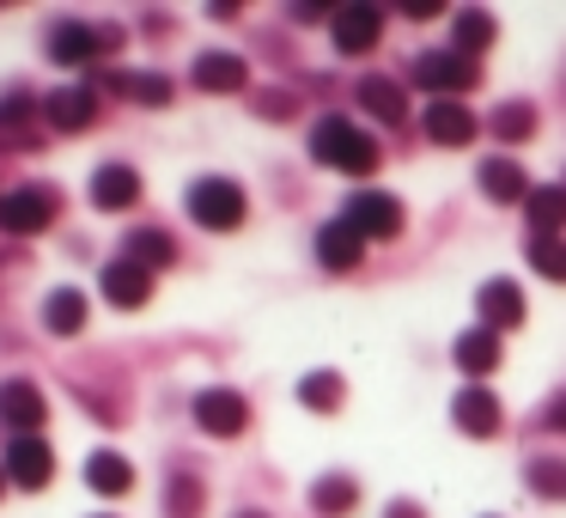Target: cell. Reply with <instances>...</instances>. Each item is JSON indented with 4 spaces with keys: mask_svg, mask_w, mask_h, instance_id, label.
I'll list each match as a JSON object with an SVG mask.
<instances>
[{
    "mask_svg": "<svg viewBox=\"0 0 566 518\" xmlns=\"http://www.w3.org/2000/svg\"><path fill=\"white\" fill-rule=\"evenodd\" d=\"M311 159L335 165V172H347V177H371L378 172V141H371L366 128H354L347 116H317V123H311Z\"/></svg>",
    "mask_w": 566,
    "mask_h": 518,
    "instance_id": "6da1fadb",
    "label": "cell"
},
{
    "mask_svg": "<svg viewBox=\"0 0 566 518\" xmlns=\"http://www.w3.org/2000/svg\"><path fill=\"white\" fill-rule=\"evenodd\" d=\"M189 214L208 232H232V226H244V189L232 177H201V184H189Z\"/></svg>",
    "mask_w": 566,
    "mask_h": 518,
    "instance_id": "7a4b0ae2",
    "label": "cell"
},
{
    "mask_svg": "<svg viewBox=\"0 0 566 518\" xmlns=\"http://www.w3.org/2000/svg\"><path fill=\"white\" fill-rule=\"evenodd\" d=\"M342 220L354 226L359 238H396L402 232V201L384 196V189H359V196H347Z\"/></svg>",
    "mask_w": 566,
    "mask_h": 518,
    "instance_id": "3957f363",
    "label": "cell"
},
{
    "mask_svg": "<svg viewBox=\"0 0 566 518\" xmlns=\"http://www.w3.org/2000/svg\"><path fill=\"white\" fill-rule=\"evenodd\" d=\"M475 62L469 55H457V50H427L415 62V86H427V92H439V99H451V92H469L475 86Z\"/></svg>",
    "mask_w": 566,
    "mask_h": 518,
    "instance_id": "277c9868",
    "label": "cell"
},
{
    "mask_svg": "<svg viewBox=\"0 0 566 518\" xmlns=\"http://www.w3.org/2000/svg\"><path fill=\"white\" fill-rule=\"evenodd\" d=\"M451 421L469 433V439H493V433L505 427V408H500V396H493L488 384H469V391H457Z\"/></svg>",
    "mask_w": 566,
    "mask_h": 518,
    "instance_id": "5b68a950",
    "label": "cell"
},
{
    "mask_svg": "<svg viewBox=\"0 0 566 518\" xmlns=\"http://www.w3.org/2000/svg\"><path fill=\"white\" fill-rule=\"evenodd\" d=\"M250 421V403L238 391H201L196 396V427L213 433V439H238Z\"/></svg>",
    "mask_w": 566,
    "mask_h": 518,
    "instance_id": "8992f818",
    "label": "cell"
},
{
    "mask_svg": "<svg viewBox=\"0 0 566 518\" xmlns=\"http://www.w3.org/2000/svg\"><path fill=\"white\" fill-rule=\"evenodd\" d=\"M7 481H19V488H50V476H55V452L38 439V433H25V439H13L7 445Z\"/></svg>",
    "mask_w": 566,
    "mask_h": 518,
    "instance_id": "52a82bcc",
    "label": "cell"
},
{
    "mask_svg": "<svg viewBox=\"0 0 566 518\" xmlns=\"http://www.w3.org/2000/svg\"><path fill=\"white\" fill-rule=\"evenodd\" d=\"M43 415H50V403H43L38 384H25V379H7V384H0V421H7L19 439H25V433H38Z\"/></svg>",
    "mask_w": 566,
    "mask_h": 518,
    "instance_id": "ba28073f",
    "label": "cell"
},
{
    "mask_svg": "<svg viewBox=\"0 0 566 518\" xmlns=\"http://www.w3.org/2000/svg\"><path fill=\"white\" fill-rule=\"evenodd\" d=\"M55 220V196L50 189H13V196H0V226L7 232H43V226Z\"/></svg>",
    "mask_w": 566,
    "mask_h": 518,
    "instance_id": "9c48e42d",
    "label": "cell"
},
{
    "mask_svg": "<svg viewBox=\"0 0 566 518\" xmlns=\"http://www.w3.org/2000/svg\"><path fill=\"white\" fill-rule=\"evenodd\" d=\"M317 262H323V269H335V274H354L359 262H366V238H359L347 220H329L317 232Z\"/></svg>",
    "mask_w": 566,
    "mask_h": 518,
    "instance_id": "30bf717a",
    "label": "cell"
},
{
    "mask_svg": "<svg viewBox=\"0 0 566 518\" xmlns=\"http://www.w3.org/2000/svg\"><path fill=\"white\" fill-rule=\"evenodd\" d=\"M329 25H335V50L342 55H366L371 43H378V31H384V13L378 7H342Z\"/></svg>",
    "mask_w": 566,
    "mask_h": 518,
    "instance_id": "8fae6325",
    "label": "cell"
},
{
    "mask_svg": "<svg viewBox=\"0 0 566 518\" xmlns=\"http://www.w3.org/2000/svg\"><path fill=\"white\" fill-rule=\"evenodd\" d=\"M104 299H111V305H123V311H140L153 299V274L140 269V262L116 257L111 269H104Z\"/></svg>",
    "mask_w": 566,
    "mask_h": 518,
    "instance_id": "7c38bea8",
    "label": "cell"
},
{
    "mask_svg": "<svg viewBox=\"0 0 566 518\" xmlns=\"http://www.w3.org/2000/svg\"><path fill=\"white\" fill-rule=\"evenodd\" d=\"M475 305H481V330H512V323H524V293H517L512 281H488L475 293Z\"/></svg>",
    "mask_w": 566,
    "mask_h": 518,
    "instance_id": "4fadbf2b",
    "label": "cell"
},
{
    "mask_svg": "<svg viewBox=\"0 0 566 518\" xmlns=\"http://www.w3.org/2000/svg\"><path fill=\"white\" fill-rule=\"evenodd\" d=\"M50 128H62V135H80V128H92V116H98V99H92L86 86H62L50 92Z\"/></svg>",
    "mask_w": 566,
    "mask_h": 518,
    "instance_id": "5bb4252c",
    "label": "cell"
},
{
    "mask_svg": "<svg viewBox=\"0 0 566 518\" xmlns=\"http://www.w3.org/2000/svg\"><path fill=\"white\" fill-rule=\"evenodd\" d=\"M135 201H140V177L128 172V165H104V172L92 177V208L123 214V208H135Z\"/></svg>",
    "mask_w": 566,
    "mask_h": 518,
    "instance_id": "9a60e30c",
    "label": "cell"
},
{
    "mask_svg": "<svg viewBox=\"0 0 566 518\" xmlns=\"http://www.w3.org/2000/svg\"><path fill=\"white\" fill-rule=\"evenodd\" d=\"M475 128H481V123H475V116H469L457 99H439V104L427 111V135L439 141V147H469V141H475Z\"/></svg>",
    "mask_w": 566,
    "mask_h": 518,
    "instance_id": "2e32d148",
    "label": "cell"
},
{
    "mask_svg": "<svg viewBox=\"0 0 566 518\" xmlns=\"http://www.w3.org/2000/svg\"><path fill=\"white\" fill-rule=\"evenodd\" d=\"M359 111H371L378 123H402V116H408V92H402V80H390V74L359 80Z\"/></svg>",
    "mask_w": 566,
    "mask_h": 518,
    "instance_id": "e0dca14e",
    "label": "cell"
},
{
    "mask_svg": "<svg viewBox=\"0 0 566 518\" xmlns=\"http://www.w3.org/2000/svg\"><path fill=\"white\" fill-rule=\"evenodd\" d=\"M244 80H250L244 55H226V50L196 55V86H201V92H238Z\"/></svg>",
    "mask_w": 566,
    "mask_h": 518,
    "instance_id": "ac0fdd59",
    "label": "cell"
},
{
    "mask_svg": "<svg viewBox=\"0 0 566 518\" xmlns=\"http://www.w3.org/2000/svg\"><path fill=\"white\" fill-rule=\"evenodd\" d=\"M457 366L469 372V379H488V372H500V335L493 330H463L457 335Z\"/></svg>",
    "mask_w": 566,
    "mask_h": 518,
    "instance_id": "d6986e66",
    "label": "cell"
},
{
    "mask_svg": "<svg viewBox=\"0 0 566 518\" xmlns=\"http://www.w3.org/2000/svg\"><path fill=\"white\" fill-rule=\"evenodd\" d=\"M104 50V31H92V25H74V19H67V25H55V38H50V55L62 68H80V62H92V55Z\"/></svg>",
    "mask_w": 566,
    "mask_h": 518,
    "instance_id": "ffe728a7",
    "label": "cell"
},
{
    "mask_svg": "<svg viewBox=\"0 0 566 518\" xmlns=\"http://www.w3.org/2000/svg\"><path fill=\"white\" fill-rule=\"evenodd\" d=\"M311 506H317L323 518H342L359 506V481L347 476V469H329V476H317V488H311Z\"/></svg>",
    "mask_w": 566,
    "mask_h": 518,
    "instance_id": "44dd1931",
    "label": "cell"
},
{
    "mask_svg": "<svg viewBox=\"0 0 566 518\" xmlns=\"http://www.w3.org/2000/svg\"><path fill=\"white\" fill-rule=\"evenodd\" d=\"M86 488H98V494H128L135 488V464L128 457H116V452H92L86 457Z\"/></svg>",
    "mask_w": 566,
    "mask_h": 518,
    "instance_id": "7402d4cb",
    "label": "cell"
},
{
    "mask_svg": "<svg viewBox=\"0 0 566 518\" xmlns=\"http://www.w3.org/2000/svg\"><path fill=\"white\" fill-rule=\"evenodd\" d=\"M475 177H481V196L488 201H530V184L512 159H481Z\"/></svg>",
    "mask_w": 566,
    "mask_h": 518,
    "instance_id": "603a6c76",
    "label": "cell"
},
{
    "mask_svg": "<svg viewBox=\"0 0 566 518\" xmlns=\"http://www.w3.org/2000/svg\"><path fill=\"white\" fill-rule=\"evenodd\" d=\"M43 323H50V335H80L86 330V293L55 287V293L43 299Z\"/></svg>",
    "mask_w": 566,
    "mask_h": 518,
    "instance_id": "cb8c5ba5",
    "label": "cell"
},
{
    "mask_svg": "<svg viewBox=\"0 0 566 518\" xmlns=\"http://www.w3.org/2000/svg\"><path fill=\"white\" fill-rule=\"evenodd\" d=\"M493 38H500V25H493V19L481 13V7H463V13L451 19V50H457V55H469V62H475V50H488Z\"/></svg>",
    "mask_w": 566,
    "mask_h": 518,
    "instance_id": "d4e9b609",
    "label": "cell"
},
{
    "mask_svg": "<svg viewBox=\"0 0 566 518\" xmlns=\"http://www.w3.org/2000/svg\"><path fill=\"white\" fill-rule=\"evenodd\" d=\"M128 262H140L147 274H159V269L177 262V245L165 232H153V226H135V232H128Z\"/></svg>",
    "mask_w": 566,
    "mask_h": 518,
    "instance_id": "484cf974",
    "label": "cell"
},
{
    "mask_svg": "<svg viewBox=\"0 0 566 518\" xmlns=\"http://www.w3.org/2000/svg\"><path fill=\"white\" fill-rule=\"evenodd\" d=\"M524 214H530V226H536V238H560V226H566V189H530Z\"/></svg>",
    "mask_w": 566,
    "mask_h": 518,
    "instance_id": "4316f807",
    "label": "cell"
},
{
    "mask_svg": "<svg viewBox=\"0 0 566 518\" xmlns=\"http://www.w3.org/2000/svg\"><path fill=\"white\" fill-rule=\"evenodd\" d=\"M342 396H347L342 372H305V379H298V403L317 408V415H335V408H342Z\"/></svg>",
    "mask_w": 566,
    "mask_h": 518,
    "instance_id": "83f0119b",
    "label": "cell"
},
{
    "mask_svg": "<svg viewBox=\"0 0 566 518\" xmlns=\"http://www.w3.org/2000/svg\"><path fill=\"white\" fill-rule=\"evenodd\" d=\"M111 86L123 92V99H135V104H153V111L171 104V80L165 74H111Z\"/></svg>",
    "mask_w": 566,
    "mask_h": 518,
    "instance_id": "f1b7e54d",
    "label": "cell"
},
{
    "mask_svg": "<svg viewBox=\"0 0 566 518\" xmlns=\"http://www.w3.org/2000/svg\"><path fill=\"white\" fill-rule=\"evenodd\" d=\"M530 488L542 500H566V457H530Z\"/></svg>",
    "mask_w": 566,
    "mask_h": 518,
    "instance_id": "f546056e",
    "label": "cell"
},
{
    "mask_svg": "<svg viewBox=\"0 0 566 518\" xmlns=\"http://www.w3.org/2000/svg\"><path fill=\"white\" fill-rule=\"evenodd\" d=\"M530 269L548 274V281H566V238H530Z\"/></svg>",
    "mask_w": 566,
    "mask_h": 518,
    "instance_id": "4dcf8cb0",
    "label": "cell"
},
{
    "mask_svg": "<svg viewBox=\"0 0 566 518\" xmlns=\"http://www.w3.org/2000/svg\"><path fill=\"white\" fill-rule=\"evenodd\" d=\"M530 128H536V111H530L524 99H512V104H500V111H493V135H500V141H524Z\"/></svg>",
    "mask_w": 566,
    "mask_h": 518,
    "instance_id": "1f68e13d",
    "label": "cell"
},
{
    "mask_svg": "<svg viewBox=\"0 0 566 518\" xmlns=\"http://www.w3.org/2000/svg\"><path fill=\"white\" fill-rule=\"evenodd\" d=\"M31 116V104L25 99H13V104H0V141L7 147H25V135H19V123Z\"/></svg>",
    "mask_w": 566,
    "mask_h": 518,
    "instance_id": "d6a6232c",
    "label": "cell"
},
{
    "mask_svg": "<svg viewBox=\"0 0 566 518\" xmlns=\"http://www.w3.org/2000/svg\"><path fill=\"white\" fill-rule=\"evenodd\" d=\"M196 506H201V481H196V476H177V481H171V512L189 518Z\"/></svg>",
    "mask_w": 566,
    "mask_h": 518,
    "instance_id": "836d02e7",
    "label": "cell"
},
{
    "mask_svg": "<svg viewBox=\"0 0 566 518\" xmlns=\"http://www.w3.org/2000/svg\"><path fill=\"white\" fill-rule=\"evenodd\" d=\"M402 13H415V19H439V0H408Z\"/></svg>",
    "mask_w": 566,
    "mask_h": 518,
    "instance_id": "e575fe53",
    "label": "cell"
},
{
    "mask_svg": "<svg viewBox=\"0 0 566 518\" xmlns=\"http://www.w3.org/2000/svg\"><path fill=\"white\" fill-rule=\"evenodd\" d=\"M548 427L566 433V396H554V403H548Z\"/></svg>",
    "mask_w": 566,
    "mask_h": 518,
    "instance_id": "d590c367",
    "label": "cell"
},
{
    "mask_svg": "<svg viewBox=\"0 0 566 518\" xmlns=\"http://www.w3.org/2000/svg\"><path fill=\"white\" fill-rule=\"evenodd\" d=\"M384 518H427V512H420L415 500H396V506H390V512H384Z\"/></svg>",
    "mask_w": 566,
    "mask_h": 518,
    "instance_id": "8d00e7d4",
    "label": "cell"
},
{
    "mask_svg": "<svg viewBox=\"0 0 566 518\" xmlns=\"http://www.w3.org/2000/svg\"><path fill=\"white\" fill-rule=\"evenodd\" d=\"M0 494H7V469H0Z\"/></svg>",
    "mask_w": 566,
    "mask_h": 518,
    "instance_id": "74e56055",
    "label": "cell"
},
{
    "mask_svg": "<svg viewBox=\"0 0 566 518\" xmlns=\"http://www.w3.org/2000/svg\"><path fill=\"white\" fill-rule=\"evenodd\" d=\"M244 518H262V512H244Z\"/></svg>",
    "mask_w": 566,
    "mask_h": 518,
    "instance_id": "f35d334b",
    "label": "cell"
}]
</instances>
